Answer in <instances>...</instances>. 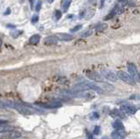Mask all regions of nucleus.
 Wrapping results in <instances>:
<instances>
[{
	"label": "nucleus",
	"mask_w": 140,
	"mask_h": 139,
	"mask_svg": "<svg viewBox=\"0 0 140 139\" xmlns=\"http://www.w3.org/2000/svg\"><path fill=\"white\" fill-rule=\"evenodd\" d=\"M6 107L9 108H12V109H17L19 113L24 114V115H29V114H32L33 110L31 109L30 107H27L26 105L23 104L20 102H15V101H9L7 102H5Z\"/></svg>",
	"instance_id": "obj_1"
},
{
	"label": "nucleus",
	"mask_w": 140,
	"mask_h": 139,
	"mask_svg": "<svg viewBox=\"0 0 140 139\" xmlns=\"http://www.w3.org/2000/svg\"><path fill=\"white\" fill-rule=\"evenodd\" d=\"M128 71L130 73L131 78L134 80L136 82H139V73L137 71V68L134 63H129L128 66Z\"/></svg>",
	"instance_id": "obj_2"
},
{
	"label": "nucleus",
	"mask_w": 140,
	"mask_h": 139,
	"mask_svg": "<svg viewBox=\"0 0 140 139\" xmlns=\"http://www.w3.org/2000/svg\"><path fill=\"white\" fill-rule=\"evenodd\" d=\"M117 78H119L120 80H122L123 81H124L125 83L130 85H135L136 81H135L133 79L131 78V76L130 74H128L127 73L123 72V71H119L117 73Z\"/></svg>",
	"instance_id": "obj_3"
},
{
	"label": "nucleus",
	"mask_w": 140,
	"mask_h": 139,
	"mask_svg": "<svg viewBox=\"0 0 140 139\" xmlns=\"http://www.w3.org/2000/svg\"><path fill=\"white\" fill-rule=\"evenodd\" d=\"M86 76L88 78H89L90 80L96 81V82H103V77L101 74H99L97 72L95 71H88L86 73Z\"/></svg>",
	"instance_id": "obj_4"
},
{
	"label": "nucleus",
	"mask_w": 140,
	"mask_h": 139,
	"mask_svg": "<svg viewBox=\"0 0 140 139\" xmlns=\"http://www.w3.org/2000/svg\"><path fill=\"white\" fill-rule=\"evenodd\" d=\"M102 75L105 79H107V80L112 81V82H116L117 81V76L113 72L110 71V70H103L102 71Z\"/></svg>",
	"instance_id": "obj_5"
},
{
	"label": "nucleus",
	"mask_w": 140,
	"mask_h": 139,
	"mask_svg": "<svg viewBox=\"0 0 140 139\" xmlns=\"http://www.w3.org/2000/svg\"><path fill=\"white\" fill-rule=\"evenodd\" d=\"M122 110L125 113H128V114H135L136 112L137 111V108L136 106L134 105H131V104H125V105H123L121 107Z\"/></svg>",
	"instance_id": "obj_6"
},
{
	"label": "nucleus",
	"mask_w": 140,
	"mask_h": 139,
	"mask_svg": "<svg viewBox=\"0 0 140 139\" xmlns=\"http://www.w3.org/2000/svg\"><path fill=\"white\" fill-rule=\"evenodd\" d=\"M39 105L42 108H45V109H57V108L61 107V103L57 102V101H52V102L48 103H39Z\"/></svg>",
	"instance_id": "obj_7"
},
{
	"label": "nucleus",
	"mask_w": 140,
	"mask_h": 139,
	"mask_svg": "<svg viewBox=\"0 0 140 139\" xmlns=\"http://www.w3.org/2000/svg\"><path fill=\"white\" fill-rule=\"evenodd\" d=\"M56 36L58 39L61 41H70L72 39H74V36L68 33H58L56 34Z\"/></svg>",
	"instance_id": "obj_8"
},
{
	"label": "nucleus",
	"mask_w": 140,
	"mask_h": 139,
	"mask_svg": "<svg viewBox=\"0 0 140 139\" xmlns=\"http://www.w3.org/2000/svg\"><path fill=\"white\" fill-rule=\"evenodd\" d=\"M58 41H59V39H58L56 35H51L45 39L46 45H54V44L58 43Z\"/></svg>",
	"instance_id": "obj_9"
},
{
	"label": "nucleus",
	"mask_w": 140,
	"mask_h": 139,
	"mask_svg": "<svg viewBox=\"0 0 140 139\" xmlns=\"http://www.w3.org/2000/svg\"><path fill=\"white\" fill-rule=\"evenodd\" d=\"M112 139H125V135L122 131H115L111 134Z\"/></svg>",
	"instance_id": "obj_10"
},
{
	"label": "nucleus",
	"mask_w": 140,
	"mask_h": 139,
	"mask_svg": "<svg viewBox=\"0 0 140 139\" xmlns=\"http://www.w3.org/2000/svg\"><path fill=\"white\" fill-rule=\"evenodd\" d=\"M71 3H72V0H61V6L64 12H67L68 11V9H69L71 5Z\"/></svg>",
	"instance_id": "obj_11"
},
{
	"label": "nucleus",
	"mask_w": 140,
	"mask_h": 139,
	"mask_svg": "<svg viewBox=\"0 0 140 139\" xmlns=\"http://www.w3.org/2000/svg\"><path fill=\"white\" fill-rule=\"evenodd\" d=\"M21 136V133L19 131H11L8 132V134L6 135L4 137L7 139H16V138H19Z\"/></svg>",
	"instance_id": "obj_12"
},
{
	"label": "nucleus",
	"mask_w": 140,
	"mask_h": 139,
	"mask_svg": "<svg viewBox=\"0 0 140 139\" xmlns=\"http://www.w3.org/2000/svg\"><path fill=\"white\" fill-rule=\"evenodd\" d=\"M40 41V35L39 34H34L29 39V44L31 45H37L38 43Z\"/></svg>",
	"instance_id": "obj_13"
},
{
	"label": "nucleus",
	"mask_w": 140,
	"mask_h": 139,
	"mask_svg": "<svg viewBox=\"0 0 140 139\" xmlns=\"http://www.w3.org/2000/svg\"><path fill=\"white\" fill-rule=\"evenodd\" d=\"M13 131V127L11 125L1 124L0 125V133H8Z\"/></svg>",
	"instance_id": "obj_14"
},
{
	"label": "nucleus",
	"mask_w": 140,
	"mask_h": 139,
	"mask_svg": "<svg viewBox=\"0 0 140 139\" xmlns=\"http://www.w3.org/2000/svg\"><path fill=\"white\" fill-rule=\"evenodd\" d=\"M112 126L116 131H123V124L120 120H116L115 122L112 123Z\"/></svg>",
	"instance_id": "obj_15"
},
{
	"label": "nucleus",
	"mask_w": 140,
	"mask_h": 139,
	"mask_svg": "<svg viewBox=\"0 0 140 139\" xmlns=\"http://www.w3.org/2000/svg\"><path fill=\"white\" fill-rule=\"evenodd\" d=\"M117 13H118V12H117V6H116V7L113 9L111 12H110L107 15V16L104 18L103 20H110V19H112L113 18L115 17V15L117 14Z\"/></svg>",
	"instance_id": "obj_16"
},
{
	"label": "nucleus",
	"mask_w": 140,
	"mask_h": 139,
	"mask_svg": "<svg viewBox=\"0 0 140 139\" xmlns=\"http://www.w3.org/2000/svg\"><path fill=\"white\" fill-rule=\"evenodd\" d=\"M103 90H106V91H114L115 90V87L110 83H103L101 88Z\"/></svg>",
	"instance_id": "obj_17"
},
{
	"label": "nucleus",
	"mask_w": 140,
	"mask_h": 139,
	"mask_svg": "<svg viewBox=\"0 0 140 139\" xmlns=\"http://www.w3.org/2000/svg\"><path fill=\"white\" fill-rule=\"evenodd\" d=\"M107 27H108L107 24H105V23L100 24V25L95 28V32H96L97 33H98V32H103L104 30L107 29Z\"/></svg>",
	"instance_id": "obj_18"
},
{
	"label": "nucleus",
	"mask_w": 140,
	"mask_h": 139,
	"mask_svg": "<svg viewBox=\"0 0 140 139\" xmlns=\"http://www.w3.org/2000/svg\"><path fill=\"white\" fill-rule=\"evenodd\" d=\"M23 33V32L20 30H16L15 29V31H13V32H11V36L12 37V38H14V39H16L18 38L19 36H20V35Z\"/></svg>",
	"instance_id": "obj_19"
},
{
	"label": "nucleus",
	"mask_w": 140,
	"mask_h": 139,
	"mask_svg": "<svg viewBox=\"0 0 140 139\" xmlns=\"http://www.w3.org/2000/svg\"><path fill=\"white\" fill-rule=\"evenodd\" d=\"M93 34V30H87L86 32H83V33L81 34V38H88V37L91 36V35Z\"/></svg>",
	"instance_id": "obj_20"
},
{
	"label": "nucleus",
	"mask_w": 140,
	"mask_h": 139,
	"mask_svg": "<svg viewBox=\"0 0 140 139\" xmlns=\"http://www.w3.org/2000/svg\"><path fill=\"white\" fill-rule=\"evenodd\" d=\"M83 27V25H76V26H75L74 28H72V29H70V32H78V31L81 29V28Z\"/></svg>",
	"instance_id": "obj_21"
},
{
	"label": "nucleus",
	"mask_w": 140,
	"mask_h": 139,
	"mask_svg": "<svg viewBox=\"0 0 140 139\" xmlns=\"http://www.w3.org/2000/svg\"><path fill=\"white\" fill-rule=\"evenodd\" d=\"M39 19V15H38V14H34V15L32 16V24H36V23H38Z\"/></svg>",
	"instance_id": "obj_22"
},
{
	"label": "nucleus",
	"mask_w": 140,
	"mask_h": 139,
	"mask_svg": "<svg viewBox=\"0 0 140 139\" xmlns=\"http://www.w3.org/2000/svg\"><path fill=\"white\" fill-rule=\"evenodd\" d=\"M61 16H62V13L61 11H56V12H55V19H56L57 21L61 19Z\"/></svg>",
	"instance_id": "obj_23"
},
{
	"label": "nucleus",
	"mask_w": 140,
	"mask_h": 139,
	"mask_svg": "<svg viewBox=\"0 0 140 139\" xmlns=\"http://www.w3.org/2000/svg\"><path fill=\"white\" fill-rule=\"evenodd\" d=\"M41 4H42L41 0H39V1H38V3L36 4V7H35V11H36V12H39V11H40Z\"/></svg>",
	"instance_id": "obj_24"
},
{
	"label": "nucleus",
	"mask_w": 140,
	"mask_h": 139,
	"mask_svg": "<svg viewBox=\"0 0 140 139\" xmlns=\"http://www.w3.org/2000/svg\"><path fill=\"white\" fill-rule=\"evenodd\" d=\"M100 131H101V128L99 126H95V129H94V131H93V133L95 134V135H99Z\"/></svg>",
	"instance_id": "obj_25"
},
{
	"label": "nucleus",
	"mask_w": 140,
	"mask_h": 139,
	"mask_svg": "<svg viewBox=\"0 0 140 139\" xmlns=\"http://www.w3.org/2000/svg\"><path fill=\"white\" fill-rule=\"evenodd\" d=\"M4 108H6L5 102H4L3 101H0V109H4Z\"/></svg>",
	"instance_id": "obj_26"
},
{
	"label": "nucleus",
	"mask_w": 140,
	"mask_h": 139,
	"mask_svg": "<svg viewBox=\"0 0 140 139\" xmlns=\"http://www.w3.org/2000/svg\"><path fill=\"white\" fill-rule=\"evenodd\" d=\"M29 2H30L31 9H33V6H34V2H35V0H29Z\"/></svg>",
	"instance_id": "obj_27"
},
{
	"label": "nucleus",
	"mask_w": 140,
	"mask_h": 139,
	"mask_svg": "<svg viewBox=\"0 0 140 139\" xmlns=\"http://www.w3.org/2000/svg\"><path fill=\"white\" fill-rule=\"evenodd\" d=\"M9 14H11V8H7L5 12H4V15H9Z\"/></svg>",
	"instance_id": "obj_28"
},
{
	"label": "nucleus",
	"mask_w": 140,
	"mask_h": 139,
	"mask_svg": "<svg viewBox=\"0 0 140 139\" xmlns=\"http://www.w3.org/2000/svg\"><path fill=\"white\" fill-rule=\"evenodd\" d=\"M106 1H107V0H101V4H100V5H101V8H103V6H104V4H105Z\"/></svg>",
	"instance_id": "obj_29"
},
{
	"label": "nucleus",
	"mask_w": 140,
	"mask_h": 139,
	"mask_svg": "<svg viewBox=\"0 0 140 139\" xmlns=\"http://www.w3.org/2000/svg\"><path fill=\"white\" fill-rule=\"evenodd\" d=\"M93 117L98 118V117H99V115H98V114H96V113L95 112V113H93Z\"/></svg>",
	"instance_id": "obj_30"
},
{
	"label": "nucleus",
	"mask_w": 140,
	"mask_h": 139,
	"mask_svg": "<svg viewBox=\"0 0 140 139\" xmlns=\"http://www.w3.org/2000/svg\"><path fill=\"white\" fill-rule=\"evenodd\" d=\"M7 27H10V28H16L15 25H7Z\"/></svg>",
	"instance_id": "obj_31"
},
{
	"label": "nucleus",
	"mask_w": 140,
	"mask_h": 139,
	"mask_svg": "<svg viewBox=\"0 0 140 139\" xmlns=\"http://www.w3.org/2000/svg\"><path fill=\"white\" fill-rule=\"evenodd\" d=\"M5 123H6V122H5V121L0 120V125H1V124H5Z\"/></svg>",
	"instance_id": "obj_32"
},
{
	"label": "nucleus",
	"mask_w": 140,
	"mask_h": 139,
	"mask_svg": "<svg viewBox=\"0 0 140 139\" xmlns=\"http://www.w3.org/2000/svg\"><path fill=\"white\" fill-rule=\"evenodd\" d=\"M88 139H95L94 137H93L92 136H91V134H89L88 133Z\"/></svg>",
	"instance_id": "obj_33"
},
{
	"label": "nucleus",
	"mask_w": 140,
	"mask_h": 139,
	"mask_svg": "<svg viewBox=\"0 0 140 139\" xmlns=\"http://www.w3.org/2000/svg\"><path fill=\"white\" fill-rule=\"evenodd\" d=\"M54 1V0H46V2H47V3H49V4H52Z\"/></svg>",
	"instance_id": "obj_34"
},
{
	"label": "nucleus",
	"mask_w": 140,
	"mask_h": 139,
	"mask_svg": "<svg viewBox=\"0 0 140 139\" xmlns=\"http://www.w3.org/2000/svg\"><path fill=\"white\" fill-rule=\"evenodd\" d=\"M2 44H3V41H2V39H0V47H1V46H2Z\"/></svg>",
	"instance_id": "obj_35"
},
{
	"label": "nucleus",
	"mask_w": 140,
	"mask_h": 139,
	"mask_svg": "<svg viewBox=\"0 0 140 139\" xmlns=\"http://www.w3.org/2000/svg\"><path fill=\"white\" fill-rule=\"evenodd\" d=\"M119 1H122V2H123V1H125V0H119Z\"/></svg>",
	"instance_id": "obj_36"
}]
</instances>
